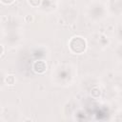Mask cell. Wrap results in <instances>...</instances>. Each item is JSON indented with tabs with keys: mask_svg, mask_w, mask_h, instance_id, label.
<instances>
[{
	"mask_svg": "<svg viewBox=\"0 0 122 122\" xmlns=\"http://www.w3.org/2000/svg\"><path fill=\"white\" fill-rule=\"evenodd\" d=\"M69 46H70V50L73 53H82L83 51H85L87 44L84 38L80 36H75L71 39Z\"/></svg>",
	"mask_w": 122,
	"mask_h": 122,
	"instance_id": "6da1fadb",
	"label": "cell"
},
{
	"mask_svg": "<svg viewBox=\"0 0 122 122\" xmlns=\"http://www.w3.org/2000/svg\"><path fill=\"white\" fill-rule=\"evenodd\" d=\"M32 20H33V18H32L31 15H27V16L25 17V21H26L27 23H30Z\"/></svg>",
	"mask_w": 122,
	"mask_h": 122,
	"instance_id": "8992f818",
	"label": "cell"
},
{
	"mask_svg": "<svg viewBox=\"0 0 122 122\" xmlns=\"http://www.w3.org/2000/svg\"><path fill=\"white\" fill-rule=\"evenodd\" d=\"M3 51H4V48H3L2 45H0V55L3 53Z\"/></svg>",
	"mask_w": 122,
	"mask_h": 122,
	"instance_id": "ba28073f",
	"label": "cell"
},
{
	"mask_svg": "<svg viewBox=\"0 0 122 122\" xmlns=\"http://www.w3.org/2000/svg\"><path fill=\"white\" fill-rule=\"evenodd\" d=\"M29 3L32 7H38L41 3V0H29Z\"/></svg>",
	"mask_w": 122,
	"mask_h": 122,
	"instance_id": "5b68a950",
	"label": "cell"
},
{
	"mask_svg": "<svg viewBox=\"0 0 122 122\" xmlns=\"http://www.w3.org/2000/svg\"><path fill=\"white\" fill-rule=\"evenodd\" d=\"M91 94H92V97L97 98V97L100 96V94H101V91H100V89H98V88H93V89L92 90V92H91Z\"/></svg>",
	"mask_w": 122,
	"mask_h": 122,
	"instance_id": "277c9868",
	"label": "cell"
},
{
	"mask_svg": "<svg viewBox=\"0 0 122 122\" xmlns=\"http://www.w3.org/2000/svg\"><path fill=\"white\" fill-rule=\"evenodd\" d=\"M5 81H6V83L8 85H14V83H15V77H14V75L10 74V75H8L6 77Z\"/></svg>",
	"mask_w": 122,
	"mask_h": 122,
	"instance_id": "3957f363",
	"label": "cell"
},
{
	"mask_svg": "<svg viewBox=\"0 0 122 122\" xmlns=\"http://www.w3.org/2000/svg\"><path fill=\"white\" fill-rule=\"evenodd\" d=\"M32 70L36 73H44L47 71V64L43 60L35 61L32 65Z\"/></svg>",
	"mask_w": 122,
	"mask_h": 122,
	"instance_id": "7a4b0ae2",
	"label": "cell"
},
{
	"mask_svg": "<svg viewBox=\"0 0 122 122\" xmlns=\"http://www.w3.org/2000/svg\"><path fill=\"white\" fill-rule=\"evenodd\" d=\"M14 0H0V2H2L3 4H6V5H10L11 3H13Z\"/></svg>",
	"mask_w": 122,
	"mask_h": 122,
	"instance_id": "52a82bcc",
	"label": "cell"
}]
</instances>
